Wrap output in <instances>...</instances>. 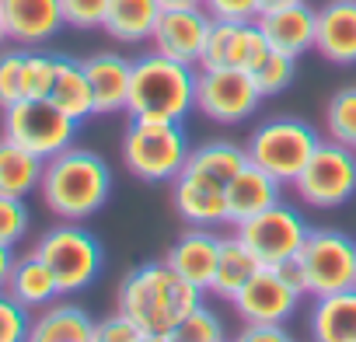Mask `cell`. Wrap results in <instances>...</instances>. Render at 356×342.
Segmentation results:
<instances>
[{"mask_svg":"<svg viewBox=\"0 0 356 342\" xmlns=\"http://www.w3.org/2000/svg\"><path fill=\"white\" fill-rule=\"evenodd\" d=\"M314 53L335 67H356V0H325L318 8Z\"/></svg>","mask_w":356,"mask_h":342,"instance_id":"ac0fdd59","label":"cell"},{"mask_svg":"<svg viewBox=\"0 0 356 342\" xmlns=\"http://www.w3.org/2000/svg\"><path fill=\"white\" fill-rule=\"evenodd\" d=\"M39 196L46 210L60 220H88L112 196V168L102 154L88 147H67L46 161Z\"/></svg>","mask_w":356,"mask_h":342,"instance_id":"7a4b0ae2","label":"cell"},{"mask_svg":"<svg viewBox=\"0 0 356 342\" xmlns=\"http://www.w3.org/2000/svg\"><path fill=\"white\" fill-rule=\"evenodd\" d=\"M49 101H53L56 108H63V112H67L70 119H77V122H84V119L95 115V95H91V84H88V74H84V63H81V60L60 56Z\"/></svg>","mask_w":356,"mask_h":342,"instance_id":"4316f807","label":"cell"},{"mask_svg":"<svg viewBox=\"0 0 356 342\" xmlns=\"http://www.w3.org/2000/svg\"><path fill=\"white\" fill-rule=\"evenodd\" d=\"M140 342H171V339H168V335H143Z\"/></svg>","mask_w":356,"mask_h":342,"instance_id":"ee69618b","label":"cell"},{"mask_svg":"<svg viewBox=\"0 0 356 342\" xmlns=\"http://www.w3.org/2000/svg\"><path fill=\"white\" fill-rule=\"evenodd\" d=\"M262 101V91L248 70L238 67H217L200 70L196 77V112L220 126L245 122Z\"/></svg>","mask_w":356,"mask_h":342,"instance_id":"30bf717a","label":"cell"},{"mask_svg":"<svg viewBox=\"0 0 356 342\" xmlns=\"http://www.w3.org/2000/svg\"><path fill=\"white\" fill-rule=\"evenodd\" d=\"M171 206L189 227H220L227 224V186L203 171L182 168L171 182Z\"/></svg>","mask_w":356,"mask_h":342,"instance_id":"5bb4252c","label":"cell"},{"mask_svg":"<svg viewBox=\"0 0 356 342\" xmlns=\"http://www.w3.org/2000/svg\"><path fill=\"white\" fill-rule=\"evenodd\" d=\"M42 168H46L42 157L0 136V196H18V200L32 196L42 182Z\"/></svg>","mask_w":356,"mask_h":342,"instance_id":"484cf974","label":"cell"},{"mask_svg":"<svg viewBox=\"0 0 356 342\" xmlns=\"http://www.w3.org/2000/svg\"><path fill=\"white\" fill-rule=\"evenodd\" d=\"M307 231L311 227L304 224V217L297 213V206H290L283 200L273 203L269 210H262V213L234 224V234L252 248V255L262 266H276L283 259H293L300 252Z\"/></svg>","mask_w":356,"mask_h":342,"instance_id":"8fae6325","label":"cell"},{"mask_svg":"<svg viewBox=\"0 0 356 342\" xmlns=\"http://www.w3.org/2000/svg\"><path fill=\"white\" fill-rule=\"evenodd\" d=\"M56 63H60V53L25 49V74H22L25 98H49L53 81H56Z\"/></svg>","mask_w":356,"mask_h":342,"instance_id":"4dcf8cb0","label":"cell"},{"mask_svg":"<svg viewBox=\"0 0 356 342\" xmlns=\"http://www.w3.org/2000/svg\"><path fill=\"white\" fill-rule=\"evenodd\" d=\"M4 293H8L11 300H18L25 311H42L46 304H53V300L63 297V293H60V283H56V276H53V269L35 255V248H32L29 255L15 259Z\"/></svg>","mask_w":356,"mask_h":342,"instance_id":"7402d4cb","label":"cell"},{"mask_svg":"<svg viewBox=\"0 0 356 342\" xmlns=\"http://www.w3.org/2000/svg\"><path fill=\"white\" fill-rule=\"evenodd\" d=\"M297 259L307 272L311 297L356 286V241L335 227H311Z\"/></svg>","mask_w":356,"mask_h":342,"instance_id":"9c48e42d","label":"cell"},{"mask_svg":"<svg viewBox=\"0 0 356 342\" xmlns=\"http://www.w3.org/2000/svg\"><path fill=\"white\" fill-rule=\"evenodd\" d=\"M95 321L84 307L70 300H53L32 314L29 342H91Z\"/></svg>","mask_w":356,"mask_h":342,"instance_id":"603a6c76","label":"cell"},{"mask_svg":"<svg viewBox=\"0 0 356 342\" xmlns=\"http://www.w3.org/2000/svg\"><path fill=\"white\" fill-rule=\"evenodd\" d=\"M266 8H280V4H293V0H262Z\"/></svg>","mask_w":356,"mask_h":342,"instance_id":"f6af8a7d","label":"cell"},{"mask_svg":"<svg viewBox=\"0 0 356 342\" xmlns=\"http://www.w3.org/2000/svg\"><path fill=\"white\" fill-rule=\"evenodd\" d=\"M213 22H255L262 15V0H203Z\"/></svg>","mask_w":356,"mask_h":342,"instance_id":"74e56055","label":"cell"},{"mask_svg":"<svg viewBox=\"0 0 356 342\" xmlns=\"http://www.w3.org/2000/svg\"><path fill=\"white\" fill-rule=\"evenodd\" d=\"M231 342H293V335L283 325H245Z\"/></svg>","mask_w":356,"mask_h":342,"instance_id":"f35d334b","label":"cell"},{"mask_svg":"<svg viewBox=\"0 0 356 342\" xmlns=\"http://www.w3.org/2000/svg\"><path fill=\"white\" fill-rule=\"evenodd\" d=\"M60 11H63L67 28L91 32V28H102L105 25L108 0H60Z\"/></svg>","mask_w":356,"mask_h":342,"instance_id":"e575fe53","label":"cell"},{"mask_svg":"<svg viewBox=\"0 0 356 342\" xmlns=\"http://www.w3.org/2000/svg\"><path fill=\"white\" fill-rule=\"evenodd\" d=\"M196 77L200 67L178 63L161 53H143L133 60V84H129V119H164L182 122L196 108Z\"/></svg>","mask_w":356,"mask_h":342,"instance_id":"3957f363","label":"cell"},{"mask_svg":"<svg viewBox=\"0 0 356 342\" xmlns=\"http://www.w3.org/2000/svg\"><path fill=\"white\" fill-rule=\"evenodd\" d=\"M161 11L164 8L157 0H108L102 32L119 46H143V42H150Z\"/></svg>","mask_w":356,"mask_h":342,"instance_id":"cb8c5ba5","label":"cell"},{"mask_svg":"<svg viewBox=\"0 0 356 342\" xmlns=\"http://www.w3.org/2000/svg\"><path fill=\"white\" fill-rule=\"evenodd\" d=\"M276 272H280V279L293 290V293H300V297H311V290H307V272H304V266H300V259L293 255V259H283V262H276L273 266Z\"/></svg>","mask_w":356,"mask_h":342,"instance_id":"ab89813d","label":"cell"},{"mask_svg":"<svg viewBox=\"0 0 356 342\" xmlns=\"http://www.w3.org/2000/svg\"><path fill=\"white\" fill-rule=\"evenodd\" d=\"M91 95H95V115H115L129 105V84H133V60L119 53H91L81 60Z\"/></svg>","mask_w":356,"mask_h":342,"instance_id":"d6986e66","label":"cell"},{"mask_svg":"<svg viewBox=\"0 0 356 342\" xmlns=\"http://www.w3.org/2000/svg\"><path fill=\"white\" fill-rule=\"evenodd\" d=\"M311 300H314L307 311L311 342H356V286Z\"/></svg>","mask_w":356,"mask_h":342,"instance_id":"44dd1931","label":"cell"},{"mask_svg":"<svg viewBox=\"0 0 356 342\" xmlns=\"http://www.w3.org/2000/svg\"><path fill=\"white\" fill-rule=\"evenodd\" d=\"M22 74H25V49L22 46H4L0 49V112L25 98Z\"/></svg>","mask_w":356,"mask_h":342,"instance_id":"d6a6232c","label":"cell"},{"mask_svg":"<svg viewBox=\"0 0 356 342\" xmlns=\"http://www.w3.org/2000/svg\"><path fill=\"white\" fill-rule=\"evenodd\" d=\"M252 77H255L262 98H276V95H283V91L293 84V77H297V56H286V53H276V49H273V53L259 63V70H255Z\"/></svg>","mask_w":356,"mask_h":342,"instance_id":"1f68e13d","label":"cell"},{"mask_svg":"<svg viewBox=\"0 0 356 342\" xmlns=\"http://www.w3.org/2000/svg\"><path fill=\"white\" fill-rule=\"evenodd\" d=\"M193 147L182 122L164 119H129L122 136V161L133 179L147 186H171L178 171L186 168Z\"/></svg>","mask_w":356,"mask_h":342,"instance_id":"277c9868","label":"cell"},{"mask_svg":"<svg viewBox=\"0 0 356 342\" xmlns=\"http://www.w3.org/2000/svg\"><path fill=\"white\" fill-rule=\"evenodd\" d=\"M8 46V28H4V11H0V49Z\"/></svg>","mask_w":356,"mask_h":342,"instance_id":"7bdbcfd3","label":"cell"},{"mask_svg":"<svg viewBox=\"0 0 356 342\" xmlns=\"http://www.w3.org/2000/svg\"><path fill=\"white\" fill-rule=\"evenodd\" d=\"M32 311H25L18 300H11L0 290V342H29Z\"/></svg>","mask_w":356,"mask_h":342,"instance_id":"d590c367","label":"cell"},{"mask_svg":"<svg viewBox=\"0 0 356 342\" xmlns=\"http://www.w3.org/2000/svg\"><path fill=\"white\" fill-rule=\"evenodd\" d=\"M325 133L346 147H356V84L339 88L325 101Z\"/></svg>","mask_w":356,"mask_h":342,"instance_id":"f1b7e54d","label":"cell"},{"mask_svg":"<svg viewBox=\"0 0 356 342\" xmlns=\"http://www.w3.org/2000/svg\"><path fill=\"white\" fill-rule=\"evenodd\" d=\"M164 11H175V8H203V0H157Z\"/></svg>","mask_w":356,"mask_h":342,"instance_id":"b9f144b4","label":"cell"},{"mask_svg":"<svg viewBox=\"0 0 356 342\" xmlns=\"http://www.w3.org/2000/svg\"><path fill=\"white\" fill-rule=\"evenodd\" d=\"M255 25L262 28L266 42L276 53L304 56V53L314 49L318 8H311L307 0H293V4H280V8H262V15L255 18Z\"/></svg>","mask_w":356,"mask_h":342,"instance_id":"9a60e30c","label":"cell"},{"mask_svg":"<svg viewBox=\"0 0 356 342\" xmlns=\"http://www.w3.org/2000/svg\"><path fill=\"white\" fill-rule=\"evenodd\" d=\"M140 339H143L140 325L129 321L122 311L95 321V332H91V342H140Z\"/></svg>","mask_w":356,"mask_h":342,"instance_id":"8d00e7d4","label":"cell"},{"mask_svg":"<svg viewBox=\"0 0 356 342\" xmlns=\"http://www.w3.org/2000/svg\"><path fill=\"white\" fill-rule=\"evenodd\" d=\"M15 248L11 245H0V290L8 286V276H11V266H15Z\"/></svg>","mask_w":356,"mask_h":342,"instance_id":"60d3db41","label":"cell"},{"mask_svg":"<svg viewBox=\"0 0 356 342\" xmlns=\"http://www.w3.org/2000/svg\"><path fill=\"white\" fill-rule=\"evenodd\" d=\"M77 126L81 122L70 119L63 108H56L49 98H22L0 112V136L15 140L18 147L32 150L42 161L74 147Z\"/></svg>","mask_w":356,"mask_h":342,"instance_id":"52a82bcc","label":"cell"},{"mask_svg":"<svg viewBox=\"0 0 356 342\" xmlns=\"http://www.w3.org/2000/svg\"><path fill=\"white\" fill-rule=\"evenodd\" d=\"M318 143H321V136L311 122H304L297 115H276V119L259 122L248 133L245 150H248V161L259 164L262 171H269L280 186H293Z\"/></svg>","mask_w":356,"mask_h":342,"instance_id":"5b68a950","label":"cell"},{"mask_svg":"<svg viewBox=\"0 0 356 342\" xmlns=\"http://www.w3.org/2000/svg\"><path fill=\"white\" fill-rule=\"evenodd\" d=\"M245 164H248V150L241 143H234V140H207V143L193 147V154L186 161V168L203 171V175H210V179H217L224 186L238 175Z\"/></svg>","mask_w":356,"mask_h":342,"instance_id":"83f0119b","label":"cell"},{"mask_svg":"<svg viewBox=\"0 0 356 342\" xmlns=\"http://www.w3.org/2000/svg\"><path fill=\"white\" fill-rule=\"evenodd\" d=\"M304 297L293 293L280 272L273 266H262L234 297H231V307L234 314L241 318V325H286L293 314H297V304Z\"/></svg>","mask_w":356,"mask_h":342,"instance_id":"7c38bea8","label":"cell"},{"mask_svg":"<svg viewBox=\"0 0 356 342\" xmlns=\"http://www.w3.org/2000/svg\"><path fill=\"white\" fill-rule=\"evenodd\" d=\"M217 259H220V234L213 227H189L186 234H178V241L164 252V262L182 279L200 286L203 293L213 283Z\"/></svg>","mask_w":356,"mask_h":342,"instance_id":"e0dca14e","label":"cell"},{"mask_svg":"<svg viewBox=\"0 0 356 342\" xmlns=\"http://www.w3.org/2000/svg\"><path fill=\"white\" fill-rule=\"evenodd\" d=\"M259 269H262V262L252 255V248L238 234H220V259H217V272H213V283L207 293L231 300Z\"/></svg>","mask_w":356,"mask_h":342,"instance_id":"d4e9b609","label":"cell"},{"mask_svg":"<svg viewBox=\"0 0 356 342\" xmlns=\"http://www.w3.org/2000/svg\"><path fill=\"white\" fill-rule=\"evenodd\" d=\"M213 28V18L207 8H175V11H161L157 28L150 35V49L161 56H171L178 63L200 67L207 35Z\"/></svg>","mask_w":356,"mask_h":342,"instance_id":"4fadbf2b","label":"cell"},{"mask_svg":"<svg viewBox=\"0 0 356 342\" xmlns=\"http://www.w3.org/2000/svg\"><path fill=\"white\" fill-rule=\"evenodd\" d=\"M297 196L314 210H335L356 196V147L321 140L293 182Z\"/></svg>","mask_w":356,"mask_h":342,"instance_id":"ba28073f","label":"cell"},{"mask_svg":"<svg viewBox=\"0 0 356 342\" xmlns=\"http://www.w3.org/2000/svg\"><path fill=\"white\" fill-rule=\"evenodd\" d=\"M203 290L178 276L164 259L136 266L119 283V311L140 325L143 335H168L186 314L203 304Z\"/></svg>","mask_w":356,"mask_h":342,"instance_id":"6da1fadb","label":"cell"},{"mask_svg":"<svg viewBox=\"0 0 356 342\" xmlns=\"http://www.w3.org/2000/svg\"><path fill=\"white\" fill-rule=\"evenodd\" d=\"M29 206L18 196H0V245H18L29 234Z\"/></svg>","mask_w":356,"mask_h":342,"instance_id":"836d02e7","label":"cell"},{"mask_svg":"<svg viewBox=\"0 0 356 342\" xmlns=\"http://www.w3.org/2000/svg\"><path fill=\"white\" fill-rule=\"evenodd\" d=\"M8 42L22 49H42L60 28H67L60 0H0Z\"/></svg>","mask_w":356,"mask_h":342,"instance_id":"2e32d148","label":"cell"},{"mask_svg":"<svg viewBox=\"0 0 356 342\" xmlns=\"http://www.w3.org/2000/svg\"><path fill=\"white\" fill-rule=\"evenodd\" d=\"M283 200V186L269 175V171H262L259 164H245L238 175L227 182V224H241L262 210H269L273 203Z\"/></svg>","mask_w":356,"mask_h":342,"instance_id":"ffe728a7","label":"cell"},{"mask_svg":"<svg viewBox=\"0 0 356 342\" xmlns=\"http://www.w3.org/2000/svg\"><path fill=\"white\" fill-rule=\"evenodd\" d=\"M35 255L53 269L63 297L88 290L105 266V252H102L98 238L88 227H81L77 220H60L56 227H49L39 238Z\"/></svg>","mask_w":356,"mask_h":342,"instance_id":"8992f818","label":"cell"},{"mask_svg":"<svg viewBox=\"0 0 356 342\" xmlns=\"http://www.w3.org/2000/svg\"><path fill=\"white\" fill-rule=\"evenodd\" d=\"M168 339L171 342H231L227 332H224V321L207 304H200L193 314H186L168 332Z\"/></svg>","mask_w":356,"mask_h":342,"instance_id":"f546056e","label":"cell"}]
</instances>
